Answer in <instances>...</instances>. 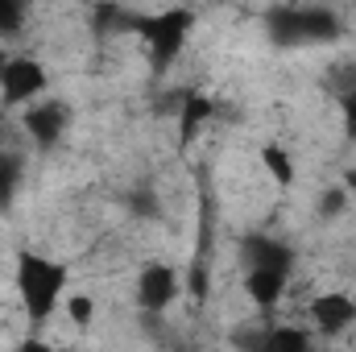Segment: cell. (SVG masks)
<instances>
[{
    "label": "cell",
    "instance_id": "1",
    "mask_svg": "<svg viewBox=\"0 0 356 352\" xmlns=\"http://www.w3.org/2000/svg\"><path fill=\"white\" fill-rule=\"evenodd\" d=\"M67 290V265L38 253V249H21L17 253V294L25 303V315L33 323H46Z\"/></svg>",
    "mask_w": 356,
    "mask_h": 352
},
{
    "label": "cell",
    "instance_id": "2",
    "mask_svg": "<svg viewBox=\"0 0 356 352\" xmlns=\"http://www.w3.org/2000/svg\"><path fill=\"white\" fill-rule=\"evenodd\" d=\"M266 33L273 46L298 50V46H327L344 33L340 17L323 4H286L266 17Z\"/></svg>",
    "mask_w": 356,
    "mask_h": 352
},
{
    "label": "cell",
    "instance_id": "3",
    "mask_svg": "<svg viewBox=\"0 0 356 352\" xmlns=\"http://www.w3.org/2000/svg\"><path fill=\"white\" fill-rule=\"evenodd\" d=\"M129 29L149 46V58H154V71H166L178 58V50L186 46L191 29H195V13L182 4V8H162V13H149V17H129Z\"/></svg>",
    "mask_w": 356,
    "mask_h": 352
},
{
    "label": "cell",
    "instance_id": "4",
    "mask_svg": "<svg viewBox=\"0 0 356 352\" xmlns=\"http://www.w3.org/2000/svg\"><path fill=\"white\" fill-rule=\"evenodd\" d=\"M50 83V75H46V67L38 63V58H25V54H8V63H4V75H0V95L8 99V104H25V99H33V95H42Z\"/></svg>",
    "mask_w": 356,
    "mask_h": 352
},
{
    "label": "cell",
    "instance_id": "5",
    "mask_svg": "<svg viewBox=\"0 0 356 352\" xmlns=\"http://www.w3.org/2000/svg\"><path fill=\"white\" fill-rule=\"evenodd\" d=\"M67 125H71V112H67V104H58V99L33 104V108L25 112V133H29V141H33L38 150H54V145L63 141Z\"/></svg>",
    "mask_w": 356,
    "mask_h": 352
},
{
    "label": "cell",
    "instance_id": "6",
    "mask_svg": "<svg viewBox=\"0 0 356 352\" xmlns=\"http://www.w3.org/2000/svg\"><path fill=\"white\" fill-rule=\"evenodd\" d=\"M178 290H182V286H178V273L162 262L145 265V269L137 273V307H141V311H166L178 298Z\"/></svg>",
    "mask_w": 356,
    "mask_h": 352
},
{
    "label": "cell",
    "instance_id": "7",
    "mask_svg": "<svg viewBox=\"0 0 356 352\" xmlns=\"http://www.w3.org/2000/svg\"><path fill=\"white\" fill-rule=\"evenodd\" d=\"M311 323L323 332V336H340L356 323V298L344 290H327V294H315L311 298Z\"/></svg>",
    "mask_w": 356,
    "mask_h": 352
},
{
    "label": "cell",
    "instance_id": "8",
    "mask_svg": "<svg viewBox=\"0 0 356 352\" xmlns=\"http://www.w3.org/2000/svg\"><path fill=\"white\" fill-rule=\"evenodd\" d=\"M241 253H245V262H249V265H261V269H282V273H290V265H294L290 245H286V241H277V237H266V232L245 237Z\"/></svg>",
    "mask_w": 356,
    "mask_h": 352
},
{
    "label": "cell",
    "instance_id": "9",
    "mask_svg": "<svg viewBox=\"0 0 356 352\" xmlns=\"http://www.w3.org/2000/svg\"><path fill=\"white\" fill-rule=\"evenodd\" d=\"M286 278H290V273H282V269L249 265V273H245V294H249L261 311H269V307L282 303V294H286Z\"/></svg>",
    "mask_w": 356,
    "mask_h": 352
},
{
    "label": "cell",
    "instance_id": "10",
    "mask_svg": "<svg viewBox=\"0 0 356 352\" xmlns=\"http://www.w3.org/2000/svg\"><path fill=\"white\" fill-rule=\"evenodd\" d=\"M216 116V104L199 91H182L178 95V137L182 141H195V133Z\"/></svg>",
    "mask_w": 356,
    "mask_h": 352
},
{
    "label": "cell",
    "instance_id": "11",
    "mask_svg": "<svg viewBox=\"0 0 356 352\" xmlns=\"http://www.w3.org/2000/svg\"><path fill=\"white\" fill-rule=\"evenodd\" d=\"M21 175H25V162H21V154H0V211L4 207H13V199H17V186H21Z\"/></svg>",
    "mask_w": 356,
    "mask_h": 352
},
{
    "label": "cell",
    "instance_id": "12",
    "mask_svg": "<svg viewBox=\"0 0 356 352\" xmlns=\"http://www.w3.org/2000/svg\"><path fill=\"white\" fill-rule=\"evenodd\" d=\"M253 344H261V349H311V332H298V328H269L266 336H257Z\"/></svg>",
    "mask_w": 356,
    "mask_h": 352
},
{
    "label": "cell",
    "instance_id": "13",
    "mask_svg": "<svg viewBox=\"0 0 356 352\" xmlns=\"http://www.w3.org/2000/svg\"><path fill=\"white\" fill-rule=\"evenodd\" d=\"M261 166H266V175L277 182V186H290L294 182V162H290V154L282 150V145H266L261 150Z\"/></svg>",
    "mask_w": 356,
    "mask_h": 352
},
{
    "label": "cell",
    "instance_id": "14",
    "mask_svg": "<svg viewBox=\"0 0 356 352\" xmlns=\"http://www.w3.org/2000/svg\"><path fill=\"white\" fill-rule=\"evenodd\" d=\"M29 17V0H0V38H13Z\"/></svg>",
    "mask_w": 356,
    "mask_h": 352
},
{
    "label": "cell",
    "instance_id": "15",
    "mask_svg": "<svg viewBox=\"0 0 356 352\" xmlns=\"http://www.w3.org/2000/svg\"><path fill=\"white\" fill-rule=\"evenodd\" d=\"M348 211V186L340 182V186H327L323 195H319V216L323 220H336V216H344Z\"/></svg>",
    "mask_w": 356,
    "mask_h": 352
},
{
    "label": "cell",
    "instance_id": "16",
    "mask_svg": "<svg viewBox=\"0 0 356 352\" xmlns=\"http://www.w3.org/2000/svg\"><path fill=\"white\" fill-rule=\"evenodd\" d=\"M340 116H344V137L356 141V83L340 91Z\"/></svg>",
    "mask_w": 356,
    "mask_h": 352
},
{
    "label": "cell",
    "instance_id": "17",
    "mask_svg": "<svg viewBox=\"0 0 356 352\" xmlns=\"http://www.w3.org/2000/svg\"><path fill=\"white\" fill-rule=\"evenodd\" d=\"M67 315H71L75 323H91V315H95V303H91L88 294H75V298L67 303Z\"/></svg>",
    "mask_w": 356,
    "mask_h": 352
},
{
    "label": "cell",
    "instance_id": "18",
    "mask_svg": "<svg viewBox=\"0 0 356 352\" xmlns=\"http://www.w3.org/2000/svg\"><path fill=\"white\" fill-rule=\"evenodd\" d=\"M133 211H137V216H158V195H154L149 186H141V191L133 195Z\"/></svg>",
    "mask_w": 356,
    "mask_h": 352
},
{
    "label": "cell",
    "instance_id": "19",
    "mask_svg": "<svg viewBox=\"0 0 356 352\" xmlns=\"http://www.w3.org/2000/svg\"><path fill=\"white\" fill-rule=\"evenodd\" d=\"M191 290H195V294L207 290V273H203V265H195V273H191Z\"/></svg>",
    "mask_w": 356,
    "mask_h": 352
},
{
    "label": "cell",
    "instance_id": "20",
    "mask_svg": "<svg viewBox=\"0 0 356 352\" xmlns=\"http://www.w3.org/2000/svg\"><path fill=\"white\" fill-rule=\"evenodd\" d=\"M4 63H8V54H4V50H0V75H4Z\"/></svg>",
    "mask_w": 356,
    "mask_h": 352
}]
</instances>
